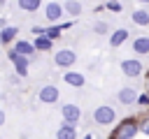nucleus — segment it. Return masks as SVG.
Listing matches in <instances>:
<instances>
[{
	"mask_svg": "<svg viewBox=\"0 0 149 139\" xmlns=\"http://www.w3.org/2000/svg\"><path fill=\"white\" fill-rule=\"evenodd\" d=\"M116 139H135L140 134V120L137 118H126L119 123V127L112 132Z\"/></svg>",
	"mask_w": 149,
	"mask_h": 139,
	"instance_id": "1",
	"label": "nucleus"
},
{
	"mask_svg": "<svg viewBox=\"0 0 149 139\" xmlns=\"http://www.w3.org/2000/svg\"><path fill=\"white\" fill-rule=\"evenodd\" d=\"M93 120L98 123V125H112L114 120H116V111L109 107V104H100V107H95V111H93Z\"/></svg>",
	"mask_w": 149,
	"mask_h": 139,
	"instance_id": "2",
	"label": "nucleus"
},
{
	"mask_svg": "<svg viewBox=\"0 0 149 139\" xmlns=\"http://www.w3.org/2000/svg\"><path fill=\"white\" fill-rule=\"evenodd\" d=\"M9 60L14 63V70H16V74H19V76H26V74H28L30 56H23V53H19L16 49H12V51H9Z\"/></svg>",
	"mask_w": 149,
	"mask_h": 139,
	"instance_id": "3",
	"label": "nucleus"
},
{
	"mask_svg": "<svg viewBox=\"0 0 149 139\" xmlns=\"http://www.w3.org/2000/svg\"><path fill=\"white\" fill-rule=\"evenodd\" d=\"M74 60H77V53H74L72 49H58V51H56V56H54L56 67H72V65H74Z\"/></svg>",
	"mask_w": 149,
	"mask_h": 139,
	"instance_id": "4",
	"label": "nucleus"
},
{
	"mask_svg": "<svg viewBox=\"0 0 149 139\" xmlns=\"http://www.w3.org/2000/svg\"><path fill=\"white\" fill-rule=\"evenodd\" d=\"M142 70H144V65H142L137 58H126V60H121V72H123L126 76H130V79L140 76Z\"/></svg>",
	"mask_w": 149,
	"mask_h": 139,
	"instance_id": "5",
	"label": "nucleus"
},
{
	"mask_svg": "<svg viewBox=\"0 0 149 139\" xmlns=\"http://www.w3.org/2000/svg\"><path fill=\"white\" fill-rule=\"evenodd\" d=\"M61 116H63V120H65V123L77 125V123H79V118H81V109H79L77 104L68 102V104H63V107H61Z\"/></svg>",
	"mask_w": 149,
	"mask_h": 139,
	"instance_id": "6",
	"label": "nucleus"
},
{
	"mask_svg": "<svg viewBox=\"0 0 149 139\" xmlns=\"http://www.w3.org/2000/svg\"><path fill=\"white\" fill-rule=\"evenodd\" d=\"M37 97H40V102L42 104H56L58 102V97H61V93H58V88L56 86H42L40 88V93H37Z\"/></svg>",
	"mask_w": 149,
	"mask_h": 139,
	"instance_id": "7",
	"label": "nucleus"
},
{
	"mask_svg": "<svg viewBox=\"0 0 149 139\" xmlns=\"http://www.w3.org/2000/svg\"><path fill=\"white\" fill-rule=\"evenodd\" d=\"M63 5L61 2H47V7H44V16H47V21H51V23H56L61 16H63Z\"/></svg>",
	"mask_w": 149,
	"mask_h": 139,
	"instance_id": "8",
	"label": "nucleus"
},
{
	"mask_svg": "<svg viewBox=\"0 0 149 139\" xmlns=\"http://www.w3.org/2000/svg\"><path fill=\"white\" fill-rule=\"evenodd\" d=\"M116 97H119L121 104H137V90L130 88V86H123V88L116 93Z\"/></svg>",
	"mask_w": 149,
	"mask_h": 139,
	"instance_id": "9",
	"label": "nucleus"
},
{
	"mask_svg": "<svg viewBox=\"0 0 149 139\" xmlns=\"http://www.w3.org/2000/svg\"><path fill=\"white\" fill-rule=\"evenodd\" d=\"M128 30L126 28H116V30H112V35H109V44H112V49H119L126 39H128Z\"/></svg>",
	"mask_w": 149,
	"mask_h": 139,
	"instance_id": "10",
	"label": "nucleus"
},
{
	"mask_svg": "<svg viewBox=\"0 0 149 139\" xmlns=\"http://www.w3.org/2000/svg\"><path fill=\"white\" fill-rule=\"evenodd\" d=\"M63 81L68 83V86H72V88H81L84 83H86V79H84V74H79V72H65L63 74Z\"/></svg>",
	"mask_w": 149,
	"mask_h": 139,
	"instance_id": "11",
	"label": "nucleus"
},
{
	"mask_svg": "<svg viewBox=\"0 0 149 139\" xmlns=\"http://www.w3.org/2000/svg\"><path fill=\"white\" fill-rule=\"evenodd\" d=\"M56 137H58V139H74V137H77V130H74L72 123H65V120H63V125L58 127Z\"/></svg>",
	"mask_w": 149,
	"mask_h": 139,
	"instance_id": "12",
	"label": "nucleus"
},
{
	"mask_svg": "<svg viewBox=\"0 0 149 139\" xmlns=\"http://www.w3.org/2000/svg\"><path fill=\"white\" fill-rule=\"evenodd\" d=\"M16 35H19V28H14V25H5V28H0V44H9Z\"/></svg>",
	"mask_w": 149,
	"mask_h": 139,
	"instance_id": "13",
	"label": "nucleus"
},
{
	"mask_svg": "<svg viewBox=\"0 0 149 139\" xmlns=\"http://www.w3.org/2000/svg\"><path fill=\"white\" fill-rule=\"evenodd\" d=\"M133 51L137 56H147L149 53V37H137L133 39Z\"/></svg>",
	"mask_w": 149,
	"mask_h": 139,
	"instance_id": "14",
	"label": "nucleus"
},
{
	"mask_svg": "<svg viewBox=\"0 0 149 139\" xmlns=\"http://www.w3.org/2000/svg\"><path fill=\"white\" fill-rule=\"evenodd\" d=\"M35 49L37 51H49L51 49V44H54V39L49 37V35H35Z\"/></svg>",
	"mask_w": 149,
	"mask_h": 139,
	"instance_id": "15",
	"label": "nucleus"
},
{
	"mask_svg": "<svg viewBox=\"0 0 149 139\" xmlns=\"http://www.w3.org/2000/svg\"><path fill=\"white\" fill-rule=\"evenodd\" d=\"M63 9H65V14H70V16H79L84 7H81V2H79V0H65Z\"/></svg>",
	"mask_w": 149,
	"mask_h": 139,
	"instance_id": "16",
	"label": "nucleus"
},
{
	"mask_svg": "<svg viewBox=\"0 0 149 139\" xmlns=\"http://www.w3.org/2000/svg\"><path fill=\"white\" fill-rule=\"evenodd\" d=\"M130 19H133V23H137V25H149V12H147V9H135V12L130 14Z\"/></svg>",
	"mask_w": 149,
	"mask_h": 139,
	"instance_id": "17",
	"label": "nucleus"
},
{
	"mask_svg": "<svg viewBox=\"0 0 149 139\" xmlns=\"http://www.w3.org/2000/svg\"><path fill=\"white\" fill-rule=\"evenodd\" d=\"M19 53H23V56H33L37 49H35V44H30V42H26V39H19L16 42V46H14Z\"/></svg>",
	"mask_w": 149,
	"mask_h": 139,
	"instance_id": "18",
	"label": "nucleus"
},
{
	"mask_svg": "<svg viewBox=\"0 0 149 139\" xmlns=\"http://www.w3.org/2000/svg\"><path fill=\"white\" fill-rule=\"evenodd\" d=\"M19 7L23 12H37L42 7V0H19Z\"/></svg>",
	"mask_w": 149,
	"mask_h": 139,
	"instance_id": "19",
	"label": "nucleus"
},
{
	"mask_svg": "<svg viewBox=\"0 0 149 139\" xmlns=\"http://www.w3.org/2000/svg\"><path fill=\"white\" fill-rule=\"evenodd\" d=\"M93 32H95V35H107V32H109V25H107L105 21H98V23L93 25Z\"/></svg>",
	"mask_w": 149,
	"mask_h": 139,
	"instance_id": "20",
	"label": "nucleus"
},
{
	"mask_svg": "<svg viewBox=\"0 0 149 139\" xmlns=\"http://www.w3.org/2000/svg\"><path fill=\"white\" fill-rule=\"evenodd\" d=\"M61 30H63V28H61V23H58V25H51V28H47V35H49L51 39H56V37L61 35Z\"/></svg>",
	"mask_w": 149,
	"mask_h": 139,
	"instance_id": "21",
	"label": "nucleus"
},
{
	"mask_svg": "<svg viewBox=\"0 0 149 139\" xmlns=\"http://www.w3.org/2000/svg\"><path fill=\"white\" fill-rule=\"evenodd\" d=\"M105 7H107L109 12H121V2H116V0H109Z\"/></svg>",
	"mask_w": 149,
	"mask_h": 139,
	"instance_id": "22",
	"label": "nucleus"
},
{
	"mask_svg": "<svg viewBox=\"0 0 149 139\" xmlns=\"http://www.w3.org/2000/svg\"><path fill=\"white\" fill-rule=\"evenodd\" d=\"M140 132H144V134L149 137V118H142V120H140Z\"/></svg>",
	"mask_w": 149,
	"mask_h": 139,
	"instance_id": "23",
	"label": "nucleus"
},
{
	"mask_svg": "<svg viewBox=\"0 0 149 139\" xmlns=\"http://www.w3.org/2000/svg\"><path fill=\"white\" fill-rule=\"evenodd\" d=\"M137 104L140 107H149V95H137Z\"/></svg>",
	"mask_w": 149,
	"mask_h": 139,
	"instance_id": "24",
	"label": "nucleus"
},
{
	"mask_svg": "<svg viewBox=\"0 0 149 139\" xmlns=\"http://www.w3.org/2000/svg\"><path fill=\"white\" fill-rule=\"evenodd\" d=\"M30 30H33V35H47V28H42V25H33Z\"/></svg>",
	"mask_w": 149,
	"mask_h": 139,
	"instance_id": "25",
	"label": "nucleus"
},
{
	"mask_svg": "<svg viewBox=\"0 0 149 139\" xmlns=\"http://www.w3.org/2000/svg\"><path fill=\"white\" fill-rule=\"evenodd\" d=\"M5 25H7V21H5L2 16H0V28H5Z\"/></svg>",
	"mask_w": 149,
	"mask_h": 139,
	"instance_id": "26",
	"label": "nucleus"
},
{
	"mask_svg": "<svg viewBox=\"0 0 149 139\" xmlns=\"http://www.w3.org/2000/svg\"><path fill=\"white\" fill-rule=\"evenodd\" d=\"M5 123V111H0V125Z\"/></svg>",
	"mask_w": 149,
	"mask_h": 139,
	"instance_id": "27",
	"label": "nucleus"
},
{
	"mask_svg": "<svg viewBox=\"0 0 149 139\" xmlns=\"http://www.w3.org/2000/svg\"><path fill=\"white\" fill-rule=\"evenodd\" d=\"M5 2H7V0H0V5H5Z\"/></svg>",
	"mask_w": 149,
	"mask_h": 139,
	"instance_id": "28",
	"label": "nucleus"
},
{
	"mask_svg": "<svg viewBox=\"0 0 149 139\" xmlns=\"http://www.w3.org/2000/svg\"><path fill=\"white\" fill-rule=\"evenodd\" d=\"M137 2H149V0H137Z\"/></svg>",
	"mask_w": 149,
	"mask_h": 139,
	"instance_id": "29",
	"label": "nucleus"
}]
</instances>
